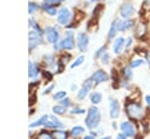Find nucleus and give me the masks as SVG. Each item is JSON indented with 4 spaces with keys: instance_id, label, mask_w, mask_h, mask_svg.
I'll return each mask as SVG.
<instances>
[{
    "instance_id": "f704fd0d",
    "label": "nucleus",
    "mask_w": 150,
    "mask_h": 139,
    "mask_svg": "<svg viewBox=\"0 0 150 139\" xmlns=\"http://www.w3.org/2000/svg\"><path fill=\"white\" fill-rule=\"evenodd\" d=\"M35 9H38V6H36L34 2H30V4H29V9H28V11H29V13H30V14H33V13L35 12Z\"/></svg>"
},
{
    "instance_id": "473e14b6",
    "label": "nucleus",
    "mask_w": 150,
    "mask_h": 139,
    "mask_svg": "<svg viewBox=\"0 0 150 139\" xmlns=\"http://www.w3.org/2000/svg\"><path fill=\"white\" fill-rule=\"evenodd\" d=\"M38 139H54V138H53L50 134H48V133H46V132H42L41 134H39Z\"/></svg>"
},
{
    "instance_id": "a18cd8bd",
    "label": "nucleus",
    "mask_w": 150,
    "mask_h": 139,
    "mask_svg": "<svg viewBox=\"0 0 150 139\" xmlns=\"http://www.w3.org/2000/svg\"><path fill=\"white\" fill-rule=\"evenodd\" d=\"M145 102H146V103H148V105L150 106V96H149V95H146V96H145Z\"/></svg>"
},
{
    "instance_id": "9d476101",
    "label": "nucleus",
    "mask_w": 150,
    "mask_h": 139,
    "mask_svg": "<svg viewBox=\"0 0 150 139\" xmlns=\"http://www.w3.org/2000/svg\"><path fill=\"white\" fill-rule=\"evenodd\" d=\"M46 37H47L48 42L56 43L59 41V32L54 27H47L46 28Z\"/></svg>"
},
{
    "instance_id": "423d86ee",
    "label": "nucleus",
    "mask_w": 150,
    "mask_h": 139,
    "mask_svg": "<svg viewBox=\"0 0 150 139\" xmlns=\"http://www.w3.org/2000/svg\"><path fill=\"white\" fill-rule=\"evenodd\" d=\"M71 19V13L67 7H62L57 12V22L62 26H67Z\"/></svg>"
},
{
    "instance_id": "2eb2a0df",
    "label": "nucleus",
    "mask_w": 150,
    "mask_h": 139,
    "mask_svg": "<svg viewBox=\"0 0 150 139\" xmlns=\"http://www.w3.org/2000/svg\"><path fill=\"white\" fill-rule=\"evenodd\" d=\"M118 32V29H117V19H115L112 22H111V25H110V27H109V30H108V39L109 40H112L115 36H116V33Z\"/></svg>"
},
{
    "instance_id": "e433bc0d",
    "label": "nucleus",
    "mask_w": 150,
    "mask_h": 139,
    "mask_svg": "<svg viewBox=\"0 0 150 139\" xmlns=\"http://www.w3.org/2000/svg\"><path fill=\"white\" fill-rule=\"evenodd\" d=\"M45 126H46V127H49V128H55V127H57L54 121H47V123L45 124Z\"/></svg>"
},
{
    "instance_id": "09e8293b",
    "label": "nucleus",
    "mask_w": 150,
    "mask_h": 139,
    "mask_svg": "<svg viewBox=\"0 0 150 139\" xmlns=\"http://www.w3.org/2000/svg\"><path fill=\"white\" fill-rule=\"evenodd\" d=\"M91 2H95V1H98V0H90Z\"/></svg>"
},
{
    "instance_id": "c03bdc74",
    "label": "nucleus",
    "mask_w": 150,
    "mask_h": 139,
    "mask_svg": "<svg viewBox=\"0 0 150 139\" xmlns=\"http://www.w3.org/2000/svg\"><path fill=\"white\" fill-rule=\"evenodd\" d=\"M143 4L145 5V7H150V0H143Z\"/></svg>"
},
{
    "instance_id": "7c9ffc66",
    "label": "nucleus",
    "mask_w": 150,
    "mask_h": 139,
    "mask_svg": "<svg viewBox=\"0 0 150 139\" xmlns=\"http://www.w3.org/2000/svg\"><path fill=\"white\" fill-rule=\"evenodd\" d=\"M45 60L47 61V62H46L47 64L49 63V65H54L55 58H54V56H53V55H46V56H45Z\"/></svg>"
},
{
    "instance_id": "1a4fd4ad",
    "label": "nucleus",
    "mask_w": 150,
    "mask_h": 139,
    "mask_svg": "<svg viewBox=\"0 0 150 139\" xmlns=\"http://www.w3.org/2000/svg\"><path fill=\"white\" fill-rule=\"evenodd\" d=\"M109 107H110V111H109L110 117H111L112 119H116V118L120 116V112H121L118 100H117V99H115V98H110V102H109Z\"/></svg>"
},
{
    "instance_id": "f257e3e1",
    "label": "nucleus",
    "mask_w": 150,
    "mask_h": 139,
    "mask_svg": "<svg viewBox=\"0 0 150 139\" xmlns=\"http://www.w3.org/2000/svg\"><path fill=\"white\" fill-rule=\"evenodd\" d=\"M136 12H137V8L135 4L130 0H125L124 2H122L118 8V14L121 19H132Z\"/></svg>"
},
{
    "instance_id": "de8ad7c7",
    "label": "nucleus",
    "mask_w": 150,
    "mask_h": 139,
    "mask_svg": "<svg viewBox=\"0 0 150 139\" xmlns=\"http://www.w3.org/2000/svg\"><path fill=\"white\" fill-rule=\"evenodd\" d=\"M101 139H111V138L108 135V137H104V138H101Z\"/></svg>"
},
{
    "instance_id": "4be33fe9",
    "label": "nucleus",
    "mask_w": 150,
    "mask_h": 139,
    "mask_svg": "<svg viewBox=\"0 0 150 139\" xmlns=\"http://www.w3.org/2000/svg\"><path fill=\"white\" fill-rule=\"evenodd\" d=\"M88 92H89V89H87V88H82L81 90H79V92H77V99L79 100H82V99H84L86 98V96L88 95Z\"/></svg>"
},
{
    "instance_id": "49530a36",
    "label": "nucleus",
    "mask_w": 150,
    "mask_h": 139,
    "mask_svg": "<svg viewBox=\"0 0 150 139\" xmlns=\"http://www.w3.org/2000/svg\"><path fill=\"white\" fill-rule=\"evenodd\" d=\"M83 139H94V137L93 135H86Z\"/></svg>"
},
{
    "instance_id": "79ce46f5",
    "label": "nucleus",
    "mask_w": 150,
    "mask_h": 139,
    "mask_svg": "<svg viewBox=\"0 0 150 139\" xmlns=\"http://www.w3.org/2000/svg\"><path fill=\"white\" fill-rule=\"evenodd\" d=\"M116 139H128V137H127L125 134H123V133H121V134H118V135L116 137Z\"/></svg>"
},
{
    "instance_id": "9b49d317",
    "label": "nucleus",
    "mask_w": 150,
    "mask_h": 139,
    "mask_svg": "<svg viewBox=\"0 0 150 139\" xmlns=\"http://www.w3.org/2000/svg\"><path fill=\"white\" fill-rule=\"evenodd\" d=\"M91 78H93L94 83L97 85V84H101V83L108 81L109 76H108V74H107L105 71H103V70H97V71H95V72L93 74Z\"/></svg>"
},
{
    "instance_id": "0eeeda50",
    "label": "nucleus",
    "mask_w": 150,
    "mask_h": 139,
    "mask_svg": "<svg viewBox=\"0 0 150 139\" xmlns=\"http://www.w3.org/2000/svg\"><path fill=\"white\" fill-rule=\"evenodd\" d=\"M89 37L86 33H79L76 36V47L80 51H86L88 48Z\"/></svg>"
},
{
    "instance_id": "f03ea898",
    "label": "nucleus",
    "mask_w": 150,
    "mask_h": 139,
    "mask_svg": "<svg viewBox=\"0 0 150 139\" xmlns=\"http://www.w3.org/2000/svg\"><path fill=\"white\" fill-rule=\"evenodd\" d=\"M101 120V114H100V110L96 106H90L88 109V113H87V118H86V125L88 128L93 130L95 128L98 123Z\"/></svg>"
},
{
    "instance_id": "58836bf2",
    "label": "nucleus",
    "mask_w": 150,
    "mask_h": 139,
    "mask_svg": "<svg viewBox=\"0 0 150 139\" xmlns=\"http://www.w3.org/2000/svg\"><path fill=\"white\" fill-rule=\"evenodd\" d=\"M84 112V110H82V109H74V110H71V113H76V114H79V113H83Z\"/></svg>"
},
{
    "instance_id": "4c0bfd02",
    "label": "nucleus",
    "mask_w": 150,
    "mask_h": 139,
    "mask_svg": "<svg viewBox=\"0 0 150 139\" xmlns=\"http://www.w3.org/2000/svg\"><path fill=\"white\" fill-rule=\"evenodd\" d=\"M61 100H62V105H63L64 107H67V106L70 105V100H69L68 98H63V99H61Z\"/></svg>"
},
{
    "instance_id": "5701e85b",
    "label": "nucleus",
    "mask_w": 150,
    "mask_h": 139,
    "mask_svg": "<svg viewBox=\"0 0 150 139\" xmlns=\"http://www.w3.org/2000/svg\"><path fill=\"white\" fill-rule=\"evenodd\" d=\"M53 135L55 137V139H67V137H68L67 132H64V131H55Z\"/></svg>"
},
{
    "instance_id": "7ed1b4c3",
    "label": "nucleus",
    "mask_w": 150,
    "mask_h": 139,
    "mask_svg": "<svg viewBox=\"0 0 150 139\" xmlns=\"http://www.w3.org/2000/svg\"><path fill=\"white\" fill-rule=\"evenodd\" d=\"M75 47V39H74V34L71 32H67L66 36L63 40H61L60 42H57L54 48L55 50H61V49H66V50H71Z\"/></svg>"
},
{
    "instance_id": "f3484780",
    "label": "nucleus",
    "mask_w": 150,
    "mask_h": 139,
    "mask_svg": "<svg viewBox=\"0 0 150 139\" xmlns=\"http://www.w3.org/2000/svg\"><path fill=\"white\" fill-rule=\"evenodd\" d=\"M38 74H39L38 67H36L33 62H29V63H28V76H29L30 78H34V77L38 76Z\"/></svg>"
},
{
    "instance_id": "c85d7f7f",
    "label": "nucleus",
    "mask_w": 150,
    "mask_h": 139,
    "mask_svg": "<svg viewBox=\"0 0 150 139\" xmlns=\"http://www.w3.org/2000/svg\"><path fill=\"white\" fill-rule=\"evenodd\" d=\"M101 61H102L103 64L109 63V61H110V54H109V53H104V54L101 56Z\"/></svg>"
},
{
    "instance_id": "4468645a",
    "label": "nucleus",
    "mask_w": 150,
    "mask_h": 139,
    "mask_svg": "<svg viewBox=\"0 0 150 139\" xmlns=\"http://www.w3.org/2000/svg\"><path fill=\"white\" fill-rule=\"evenodd\" d=\"M134 33L136 37H143L146 34V25L144 22H137L134 27Z\"/></svg>"
},
{
    "instance_id": "37998d69",
    "label": "nucleus",
    "mask_w": 150,
    "mask_h": 139,
    "mask_svg": "<svg viewBox=\"0 0 150 139\" xmlns=\"http://www.w3.org/2000/svg\"><path fill=\"white\" fill-rule=\"evenodd\" d=\"M43 76H45V77H47V78H48V79H52V75H50V74H49V72H48V74H47V72H46V71H43Z\"/></svg>"
},
{
    "instance_id": "dca6fc26",
    "label": "nucleus",
    "mask_w": 150,
    "mask_h": 139,
    "mask_svg": "<svg viewBox=\"0 0 150 139\" xmlns=\"http://www.w3.org/2000/svg\"><path fill=\"white\" fill-rule=\"evenodd\" d=\"M43 11L48 14V15H56L57 14V9H56V6L55 5H52V4H45L42 6Z\"/></svg>"
},
{
    "instance_id": "20e7f679",
    "label": "nucleus",
    "mask_w": 150,
    "mask_h": 139,
    "mask_svg": "<svg viewBox=\"0 0 150 139\" xmlns=\"http://www.w3.org/2000/svg\"><path fill=\"white\" fill-rule=\"evenodd\" d=\"M125 109H127L128 116L132 119H141L144 114V107L142 106V104L136 103V102H132V103L128 104Z\"/></svg>"
},
{
    "instance_id": "6ab92c4d",
    "label": "nucleus",
    "mask_w": 150,
    "mask_h": 139,
    "mask_svg": "<svg viewBox=\"0 0 150 139\" xmlns=\"http://www.w3.org/2000/svg\"><path fill=\"white\" fill-rule=\"evenodd\" d=\"M83 132H84V128H83V127H81V126H74V127L71 128V131H70V134H71L74 138H76V137L81 135Z\"/></svg>"
},
{
    "instance_id": "393cba45",
    "label": "nucleus",
    "mask_w": 150,
    "mask_h": 139,
    "mask_svg": "<svg viewBox=\"0 0 150 139\" xmlns=\"http://www.w3.org/2000/svg\"><path fill=\"white\" fill-rule=\"evenodd\" d=\"M83 61H84V57L81 55V56H79L75 61H74V63H71V65H70V68H75V67H79V65H81L82 63H83Z\"/></svg>"
},
{
    "instance_id": "cd10ccee",
    "label": "nucleus",
    "mask_w": 150,
    "mask_h": 139,
    "mask_svg": "<svg viewBox=\"0 0 150 139\" xmlns=\"http://www.w3.org/2000/svg\"><path fill=\"white\" fill-rule=\"evenodd\" d=\"M66 96H67V92L66 91H59V92H56L55 95H54V99H63V98H66Z\"/></svg>"
},
{
    "instance_id": "c756f323",
    "label": "nucleus",
    "mask_w": 150,
    "mask_h": 139,
    "mask_svg": "<svg viewBox=\"0 0 150 139\" xmlns=\"http://www.w3.org/2000/svg\"><path fill=\"white\" fill-rule=\"evenodd\" d=\"M93 83H94V81H93V78H88V79H86V81L83 82V86L90 90V89L93 88Z\"/></svg>"
},
{
    "instance_id": "a211bd4d",
    "label": "nucleus",
    "mask_w": 150,
    "mask_h": 139,
    "mask_svg": "<svg viewBox=\"0 0 150 139\" xmlns=\"http://www.w3.org/2000/svg\"><path fill=\"white\" fill-rule=\"evenodd\" d=\"M101 100H102V95L100 93V92H94V93H91V96H90V102L93 103V104H98V103H101Z\"/></svg>"
},
{
    "instance_id": "f8f14e48",
    "label": "nucleus",
    "mask_w": 150,
    "mask_h": 139,
    "mask_svg": "<svg viewBox=\"0 0 150 139\" xmlns=\"http://www.w3.org/2000/svg\"><path fill=\"white\" fill-rule=\"evenodd\" d=\"M123 48H125V37L123 36H118L115 39L114 43H112V50L115 54H120Z\"/></svg>"
},
{
    "instance_id": "412c9836",
    "label": "nucleus",
    "mask_w": 150,
    "mask_h": 139,
    "mask_svg": "<svg viewBox=\"0 0 150 139\" xmlns=\"http://www.w3.org/2000/svg\"><path fill=\"white\" fill-rule=\"evenodd\" d=\"M47 118H48V116H43V117H41V118L38 119L36 121L32 123V124L29 125V127H36V126H40V125H45V124L47 123Z\"/></svg>"
},
{
    "instance_id": "a878e982",
    "label": "nucleus",
    "mask_w": 150,
    "mask_h": 139,
    "mask_svg": "<svg viewBox=\"0 0 150 139\" xmlns=\"http://www.w3.org/2000/svg\"><path fill=\"white\" fill-rule=\"evenodd\" d=\"M123 75L127 79H131L132 78V71H131V68L128 67V68H124L123 69Z\"/></svg>"
},
{
    "instance_id": "6e6552de",
    "label": "nucleus",
    "mask_w": 150,
    "mask_h": 139,
    "mask_svg": "<svg viewBox=\"0 0 150 139\" xmlns=\"http://www.w3.org/2000/svg\"><path fill=\"white\" fill-rule=\"evenodd\" d=\"M120 128H121L122 133L125 134L127 137H135V134H136V127L130 121H123V123H121Z\"/></svg>"
},
{
    "instance_id": "72a5a7b5",
    "label": "nucleus",
    "mask_w": 150,
    "mask_h": 139,
    "mask_svg": "<svg viewBox=\"0 0 150 139\" xmlns=\"http://www.w3.org/2000/svg\"><path fill=\"white\" fill-rule=\"evenodd\" d=\"M49 118H50V120H52V121H54V123L56 124V126H57V127H63V125H62V123H61V121H60V120H59L57 118H55L54 116H50Z\"/></svg>"
},
{
    "instance_id": "aec40b11",
    "label": "nucleus",
    "mask_w": 150,
    "mask_h": 139,
    "mask_svg": "<svg viewBox=\"0 0 150 139\" xmlns=\"http://www.w3.org/2000/svg\"><path fill=\"white\" fill-rule=\"evenodd\" d=\"M145 63V61L143 60V58H135V60H132L130 63H129V67L131 68V69H134V68H137V67H139V65H143Z\"/></svg>"
},
{
    "instance_id": "ddd939ff",
    "label": "nucleus",
    "mask_w": 150,
    "mask_h": 139,
    "mask_svg": "<svg viewBox=\"0 0 150 139\" xmlns=\"http://www.w3.org/2000/svg\"><path fill=\"white\" fill-rule=\"evenodd\" d=\"M28 39H29V50L34 49L38 44L41 43V36H40V34H38L35 32H30Z\"/></svg>"
},
{
    "instance_id": "39448f33",
    "label": "nucleus",
    "mask_w": 150,
    "mask_h": 139,
    "mask_svg": "<svg viewBox=\"0 0 150 139\" xmlns=\"http://www.w3.org/2000/svg\"><path fill=\"white\" fill-rule=\"evenodd\" d=\"M136 22L134 19H117V29L121 33L134 29Z\"/></svg>"
},
{
    "instance_id": "ea45409f",
    "label": "nucleus",
    "mask_w": 150,
    "mask_h": 139,
    "mask_svg": "<svg viewBox=\"0 0 150 139\" xmlns=\"http://www.w3.org/2000/svg\"><path fill=\"white\" fill-rule=\"evenodd\" d=\"M145 61L149 63V65H150V50H148L146 53H145Z\"/></svg>"
},
{
    "instance_id": "bb28decb",
    "label": "nucleus",
    "mask_w": 150,
    "mask_h": 139,
    "mask_svg": "<svg viewBox=\"0 0 150 139\" xmlns=\"http://www.w3.org/2000/svg\"><path fill=\"white\" fill-rule=\"evenodd\" d=\"M104 53H105V46H103V47H101L100 49L96 50V53H95V55H94V58H98V57H101Z\"/></svg>"
},
{
    "instance_id": "c9c22d12",
    "label": "nucleus",
    "mask_w": 150,
    "mask_h": 139,
    "mask_svg": "<svg viewBox=\"0 0 150 139\" xmlns=\"http://www.w3.org/2000/svg\"><path fill=\"white\" fill-rule=\"evenodd\" d=\"M64 0H46V2L47 4H52V5H59V4H61V2H63Z\"/></svg>"
},
{
    "instance_id": "b1692460",
    "label": "nucleus",
    "mask_w": 150,
    "mask_h": 139,
    "mask_svg": "<svg viewBox=\"0 0 150 139\" xmlns=\"http://www.w3.org/2000/svg\"><path fill=\"white\" fill-rule=\"evenodd\" d=\"M53 111H54V113H56V114H63V113L66 112V107H64L63 105L54 106V107H53Z\"/></svg>"
},
{
    "instance_id": "a19ab883",
    "label": "nucleus",
    "mask_w": 150,
    "mask_h": 139,
    "mask_svg": "<svg viewBox=\"0 0 150 139\" xmlns=\"http://www.w3.org/2000/svg\"><path fill=\"white\" fill-rule=\"evenodd\" d=\"M53 88H54V84H50V85H49V88H47V89H46V90L43 91V93L46 95V93H48V92H50V90H52Z\"/></svg>"
},
{
    "instance_id": "2f4dec72",
    "label": "nucleus",
    "mask_w": 150,
    "mask_h": 139,
    "mask_svg": "<svg viewBox=\"0 0 150 139\" xmlns=\"http://www.w3.org/2000/svg\"><path fill=\"white\" fill-rule=\"evenodd\" d=\"M132 42H134L132 36H128V37L125 39V48H127V49H128V48H130V47L132 46Z\"/></svg>"
}]
</instances>
